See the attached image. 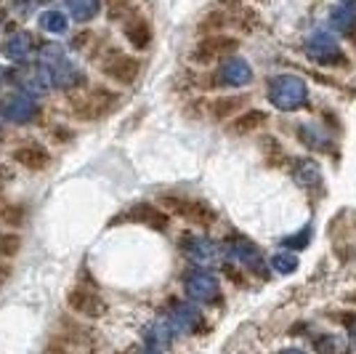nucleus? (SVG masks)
<instances>
[{
    "mask_svg": "<svg viewBox=\"0 0 356 354\" xmlns=\"http://www.w3.org/2000/svg\"><path fill=\"white\" fill-rule=\"evenodd\" d=\"M184 291L197 304H213V301H218V293H221L218 280L210 272H205V269H192L184 277Z\"/></svg>",
    "mask_w": 356,
    "mask_h": 354,
    "instance_id": "f03ea898",
    "label": "nucleus"
},
{
    "mask_svg": "<svg viewBox=\"0 0 356 354\" xmlns=\"http://www.w3.org/2000/svg\"><path fill=\"white\" fill-rule=\"evenodd\" d=\"M306 54H309V59L316 61V64H341L343 61V54L338 43H335V38L325 30H314L309 38H306Z\"/></svg>",
    "mask_w": 356,
    "mask_h": 354,
    "instance_id": "7ed1b4c3",
    "label": "nucleus"
},
{
    "mask_svg": "<svg viewBox=\"0 0 356 354\" xmlns=\"http://www.w3.org/2000/svg\"><path fill=\"white\" fill-rule=\"evenodd\" d=\"M30 51H32V35L30 32H16V35H11V38L3 43V54L14 61L27 59V56H30Z\"/></svg>",
    "mask_w": 356,
    "mask_h": 354,
    "instance_id": "a211bd4d",
    "label": "nucleus"
},
{
    "mask_svg": "<svg viewBox=\"0 0 356 354\" xmlns=\"http://www.w3.org/2000/svg\"><path fill=\"white\" fill-rule=\"evenodd\" d=\"M293 176L303 190H319L322 187V171L314 160H296Z\"/></svg>",
    "mask_w": 356,
    "mask_h": 354,
    "instance_id": "f3484780",
    "label": "nucleus"
},
{
    "mask_svg": "<svg viewBox=\"0 0 356 354\" xmlns=\"http://www.w3.org/2000/svg\"><path fill=\"white\" fill-rule=\"evenodd\" d=\"M232 51H237V40L221 38V35H213V38L202 40V43L194 48L192 59L200 61V64H208V61L218 59V56H226V54H232Z\"/></svg>",
    "mask_w": 356,
    "mask_h": 354,
    "instance_id": "423d86ee",
    "label": "nucleus"
},
{
    "mask_svg": "<svg viewBox=\"0 0 356 354\" xmlns=\"http://www.w3.org/2000/svg\"><path fill=\"white\" fill-rule=\"evenodd\" d=\"M245 96H232V99H218V102L213 104V115L218 120H226V118H232V115H237L239 109L245 107Z\"/></svg>",
    "mask_w": 356,
    "mask_h": 354,
    "instance_id": "5701e85b",
    "label": "nucleus"
},
{
    "mask_svg": "<svg viewBox=\"0 0 356 354\" xmlns=\"http://www.w3.org/2000/svg\"><path fill=\"white\" fill-rule=\"evenodd\" d=\"M6 275H8V272H6V266L0 264V280H6Z\"/></svg>",
    "mask_w": 356,
    "mask_h": 354,
    "instance_id": "c9c22d12",
    "label": "nucleus"
},
{
    "mask_svg": "<svg viewBox=\"0 0 356 354\" xmlns=\"http://www.w3.org/2000/svg\"><path fill=\"white\" fill-rule=\"evenodd\" d=\"M309 237H312V229H309V226H306V229H303V232H300V235L290 237V240H284V245H287V248H303V245H306V243H309Z\"/></svg>",
    "mask_w": 356,
    "mask_h": 354,
    "instance_id": "7c9ffc66",
    "label": "nucleus"
},
{
    "mask_svg": "<svg viewBox=\"0 0 356 354\" xmlns=\"http://www.w3.org/2000/svg\"><path fill=\"white\" fill-rule=\"evenodd\" d=\"M3 83H6V70L0 67V88H3Z\"/></svg>",
    "mask_w": 356,
    "mask_h": 354,
    "instance_id": "f704fd0d",
    "label": "nucleus"
},
{
    "mask_svg": "<svg viewBox=\"0 0 356 354\" xmlns=\"http://www.w3.org/2000/svg\"><path fill=\"white\" fill-rule=\"evenodd\" d=\"M343 346H346V344L338 339H322L316 344V349H343Z\"/></svg>",
    "mask_w": 356,
    "mask_h": 354,
    "instance_id": "2f4dec72",
    "label": "nucleus"
},
{
    "mask_svg": "<svg viewBox=\"0 0 356 354\" xmlns=\"http://www.w3.org/2000/svg\"><path fill=\"white\" fill-rule=\"evenodd\" d=\"M0 206H3V200H0Z\"/></svg>",
    "mask_w": 356,
    "mask_h": 354,
    "instance_id": "4c0bfd02",
    "label": "nucleus"
},
{
    "mask_svg": "<svg viewBox=\"0 0 356 354\" xmlns=\"http://www.w3.org/2000/svg\"><path fill=\"white\" fill-rule=\"evenodd\" d=\"M306 83L298 77V75H277L271 83H268V102L274 104L277 109L282 112H296L306 104Z\"/></svg>",
    "mask_w": 356,
    "mask_h": 354,
    "instance_id": "f257e3e1",
    "label": "nucleus"
},
{
    "mask_svg": "<svg viewBox=\"0 0 356 354\" xmlns=\"http://www.w3.org/2000/svg\"><path fill=\"white\" fill-rule=\"evenodd\" d=\"M170 341H173V325L170 323H152L144 330V344H147L149 352H163L170 346Z\"/></svg>",
    "mask_w": 356,
    "mask_h": 354,
    "instance_id": "4468645a",
    "label": "nucleus"
},
{
    "mask_svg": "<svg viewBox=\"0 0 356 354\" xmlns=\"http://www.w3.org/2000/svg\"><path fill=\"white\" fill-rule=\"evenodd\" d=\"M14 160L19 165H24V168H30V171H43L45 165L51 162L48 157V152L43 147H38V144H24V147H19L14 152Z\"/></svg>",
    "mask_w": 356,
    "mask_h": 354,
    "instance_id": "dca6fc26",
    "label": "nucleus"
},
{
    "mask_svg": "<svg viewBox=\"0 0 356 354\" xmlns=\"http://www.w3.org/2000/svg\"><path fill=\"white\" fill-rule=\"evenodd\" d=\"M138 70H141L138 61L131 59V56H125V54H112V56L104 61V72L109 75V77H115L118 83H122V86L136 83Z\"/></svg>",
    "mask_w": 356,
    "mask_h": 354,
    "instance_id": "6e6552de",
    "label": "nucleus"
},
{
    "mask_svg": "<svg viewBox=\"0 0 356 354\" xmlns=\"http://www.w3.org/2000/svg\"><path fill=\"white\" fill-rule=\"evenodd\" d=\"M343 6H348V8H356V0H341Z\"/></svg>",
    "mask_w": 356,
    "mask_h": 354,
    "instance_id": "72a5a7b5",
    "label": "nucleus"
},
{
    "mask_svg": "<svg viewBox=\"0 0 356 354\" xmlns=\"http://www.w3.org/2000/svg\"><path fill=\"white\" fill-rule=\"evenodd\" d=\"M38 6H40V0H14L16 14H22V16H30Z\"/></svg>",
    "mask_w": 356,
    "mask_h": 354,
    "instance_id": "c756f323",
    "label": "nucleus"
},
{
    "mask_svg": "<svg viewBox=\"0 0 356 354\" xmlns=\"http://www.w3.org/2000/svg\"><path fill=\"white\" fill-rule=\"evenodd\" d=\"M125 35H128V40L141 51V48H147L152 43V30H149L147 22H141V19H134V22H128L125 24Z\"/></svg>",
    "mask_w": 356,
    "mask_h": 354,
    "instance_id": "aec40b11",
    "label": "nucleus"
},
{
    "mask_svg": "<svg viewBox=\"0 0 356 354\" xmlns=\"http://www.w3.org/2000/svg\"><path fill=\"white\" fill-rule=\"evenodd\" d=\"M67 8H70L74 22H88L99 14L102 0H67Z\"/></svg>",
    "mask_w": 356,
    "mask_h": 354,
    "instance_id": "6ab92c4d",
    "label": "nucleus"
},
{
    "mask_svg": "<svg viewBox=\"0 0 356 354\" xmlns=\"http://www.w3.org/2000/svg\"><path fill=\"white\" fill-rule=\"evenodd\" d=\"M165 206H170V210H176L181 216H186L194 224H210L213 222V210L202 206V203H186V200H176V197H168Z\"/></svg>",
    "mask_w": 356,
    "mask_h": 354,
    "instance_id": "ddd939ff",
    "label": "nucleus"
},
{
    "mask_svg": "<svg viewBox=\"0 0 356 354\" xmlns=\"http://www.w3.org/2000/svg\"><path fill=\"white\" fill-rule=\"evenodd\" d=\"M6 115L14 123H30L38 115V104L32 96H11L6 104Z\"/></svg>",
    "mask_w": 356,
    "mask_h": 354,
    "instance_id": "2eb2a0df",
    "label": "nucleus"
},
{
    "mask_svg": "<svg viewBox=\"0 0 356 354\" xmlns=\"http://www.w3.org/2000/svg\"><path fill=\"white\" fill-rule=\"evenodd\" d=\"M61 61H67V54H64L61 45L51 43V45H43V48H40V67L54 70V67H59Z\"/></svg>",
    "mask_w": 356,
    "mask_h": 354,
    "instance_id": "b1692460",
    "label": "nucleus"
},
{
    "mask_svg": "<svg viewBox=\"0 0 356 354\" xmlns=\"http://www.w3.org/2000/svg\"><path fill=\"white\" fill-rule=\"evenodd\" d=\"M346 328H348V333H351V341L356 344V314L346 317Z\"/></svg>",
    "mask_w": 356,
    "mask_h": 354,
    "instance_id": "473e14b6",
    "label": "nucleus"
},
{
    "mask_svg": "<svg viewBox=\"0 0 356 354\" xmlns=\"http://www.w3.org/2000/svg\"><path fill=\"white\" fill-rule=\"evenodd\" d=\"M330 24H332V30H338V32L354 30L356 8H348V6H341V8H335V11L330 14Z\"/></svg>",
    "mask_w": 356,
    "mask_h": 354,
    "instance_id": "4be33fe9",
    "label": "nucleus"
},
{
    "mask_svg": "<svg viewBox=\"0 0 356 354\" xmlns=\"http://www.w3.org/2000/svg\"><path fill=\"white\" fill-rule=\"evenodd\" d=\"M106 6H109V19H125V14H134L128 0H106Z\"/></svg>",
    "mask_w": 356,
    "mask_h": 354,
    "instance_id": "cd10ccee",
    "label": "nucleus"
},
{
    "mask_svg": "<svg viewBox=\"0 0 356 354\" xmlns=\"http://www.w3.org/2000/svg\"><path fill=\"white\" fill-rule=\"evenodd\" d=\"M170 325L173 330H181V333H192L202 325V314L189 307V304H176L173 311H170Z\"/></svg>",
    "mask_w": 356,
    "mask_h": 354,
    "instance_id": "f8f14e48",
    "label": "nucleus"
},
{
    "mask_svg": "<svg viewBox=\"0 0 356 354\" xmlns=\"http://www.w3.org/2000/svg\"><path fill=\"white\" fill-rule=\"evenodd\" d=\"M67 301H70L72 311L86 314V317H102V314L106 311L104 301H102L96 293H90V291H83V288H74L72 293L67 295Z\"/></svg>",
    "mask_w": 356,
    "mask_h": 354,
    "instance_id": "1a4fd4ad",
    "label": "nucleus"
},
{
    "mask_svg": "<svg viewBox=\"0 0 356 354\" xmlns=\"http://www.w3.org/2000/svg\"><path fill=\"white\" fill-rule=\"evenodd\" d=\"M128 219H131V222L144 224V226H149V229H160V232H163V229H168V216H165L160 208L147 206V203L131 208Z\"/></svg>",
    "mask_w": 356,
    "mask_h": 354,
    "instance_id": "9b49d317",
    "label": "nucleus"
},
{
    "mask_svg": "<svg viewBox=\"0 0 356 354\" xmlns=\"http://www.w3.org/2000/svg\"><path fill=\"white\" fill-rule=\"evenodd\" d=\"M271 266H274L280 275H293L298 269V259L293 253H277V256L271 259Z\"/></svg>",
    "mask_w": 356,
    "mask_h": 354,
    "instance_id": "bb28decb",
    "label": "nucleus"
},
{
    "mask_svg": "<svg viewBox=\"0 0 356 354\" xmlns=\"http://www.w3.org/2000/svg\"><path fill=\"white\" fill-rule=\"evenodd\" d=\"M3 118H8V115H6L3 109H0V128H3Z\"/></svg>",
    "mask_w": 356,
    "mask_h": 354,
    "instance_id": "e433bc0d",
    "label": "nucleus"
},
{
    "mask_svg": "<svg viewBox=\"0 0 356 354\" xmlns=\"http://www.w3.org/2000/svg\"><path fill=\"white\" fill-rule=\"evenodd\" d=\"M40 27L48 30L51 35H59V32L67 30V16L59 14V11H48V14L40 16Z\"/></svg>",
    "mask_w": 356,
    "mask_h": 354,
    "instance_id": "a878e982",
    "label": "nucleus"
},
{
    "mask_svg": "<svg viewBox=\"0 0 356 354\" xmlns=\"http://www.w3.org/2000/svg\"><path fill=\"white\" fill-rule=\"evenodd\" d=\"M229 253L237 259L239 264H245L248 269H252V272L264 275V256H261V251L252 245L250 240H245V237L232 240V243H229Z\"/></svg>",
    "mask_w": 356,
    "mask_h": 354,
    "instance_id": "9d476101",
    "label": "nucleus"
},
{
    "mask_svg": "<svg viewBox=\"0 0 356 354\" xmlns=\"http://www.w3.org/2000/svg\"><path fill=\"white\" fill-rule=\"evenodd\" d=\"M181 245H184V253H186L197 266H213V264H218V259H221V248H218L210 237L186 235Z\"/></svg>",
    "mask_w": 356,
    "mask_h": 354,
    "instance_id": "20e7f679",
    "label": "nucleus"
},
{
    "mask_svg": "<svg viewBox=\"0 0 356 354\" xmlns=\"http://www.w3.org/2000/svg\"><path fill=\"white\" fill-rule=\"evenodd\" d=\"M16 251H19V237L16 235H0V253L14 256Z\"/></svg>",
    "mask_w": 356,
    "mask_h": 354,
    "instance_id": "c85d7f7f",
    "label": "nucleus"
},
{
    "mask_svg": "<svg viewBox=\"0 0 356 354\" xmlns=\"http://www.w3.org/2000/svg\"><path fill=\"white\" fill-rule=\"evenodd\" d=\"M115 99L118 96H112L109 91H93L90 96H86L83 102L74 107V112H77V118L83 120H99L115 107Z\"/></svg>",
    "mask_w": 356,
    "mask_h": 354,
    "instance_id": "39448f33",
    "label": "nucleus"
},
{
    "mask_svg": "<svg viewBox=\"0 0 356 354\" xmlns=\"http://www.w3.org/2000/svg\"><path fill=\"white\" fill-rule=\"evenodd\" d=\"M298 136H300V141L306 144V147L316 149V152H327L330 149V139H327L325 133L319 131L316 125H312V123H306V125H300V131H298Z\"/></svg>",
    "mask_w": 356,
    "mask_h": 354,
    "instance_id": "412c9836",
    "label": "nucleus"
},
{
    "mask_svg": "<svg viewBox=\"0 0 356 354\" xmlns=\"http://www.w3.org/2000/svg\"><path fill=\"white\" fill-rule=\"evenodd\" d=\"M264 123H266V115H264V112H258V109H252V112H245V115L234 123V131L250 133V131H255V128H261Z\"/></svg>",
    "mask_w": 356,
    "mask_h": 354,
    "instance_id": "393cba45",
    "label": "nucleus"
},
{
    "mask_svg": "<svg viewBox=\"0 0 356 354\" xmlns=\"http://www.w3.org/2000/svg\"><path fill=\"white\" fill-rule=\"evenodd\" d=\"M218 80L223 86H232V88H239V86H248L252 80V67L242 56H232L221 64L218 70Z\"/></svg>",
    "mask_w": 356,
    "mask_h": 354,
    "instance_id": "0eeeda50",
    "label": "nucleus"
}]
</instances>
